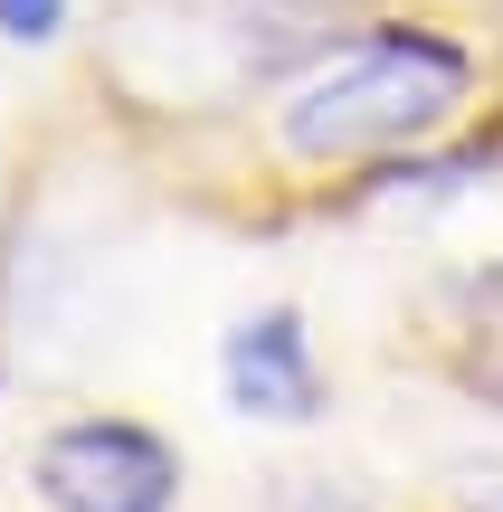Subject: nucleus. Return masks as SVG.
Segmentation results:
<instances>
[{"label": "nucleus", "mask_w": 503, "mask_h": 512, "mask_svg": "<svg viewBox=\"0 0 503 512\" xmlns=\"http://www.w3.org/2000/svg\"><path fill=\"white\" fill-rule=\"evenodd\" d=\"M219 370H228V399H238L247 418H285L295 427V418L323 408V370H314V342H304L295 313H247V323L228 332Z\"/></svg>", "instance_id": "7ed1b4c3"}, {"label": "nucleus", "mask_w": 503, "mask_h": 512, "mask_svg": "<svg viewBox=\"0 0 503 512\" xmlns=\"http://www.w3.org/2000/svg\"><path fill=\"white\" fill-rule=\"evenodd\" d=\"M475 86V57L437 29H371L314 57L295 95H285V152L304 162H352V152L428 143Z\"/></svg>", "instance_id": "f257e3e1"}, {"label": "nucleus", "mask_w": 503, "mask_h": 512, "mask_svg": "<svg viewBox=\"0 0 503 512\" xmlns=\"http://www.w3.org/2000/svg\"><path fill=\"white\" fill-rule=\"evenodd\" d=\"M57 19H67V0H0V38H57Z\"/></svg>", "instance_id": "39448f33"}, {"label": "nucleus", "mask_w": 503, "mask_h": 512, "mask_svg": "<svg viewBox=\"0 0 503 512\" xmlns=\"http://www.w3.org/2000/svg\"><path fill=\"white\" fill-rule=\"evenodd\" d=\"M466 304H475V389L503 408V275L466 285Z\"/></svg>", "instance_id": "20e7f679"}, {"label": "nucleus", "mask_w": 503, "mask_h": 512, "mask_svg": "<svg viewBox=\"0 0 503 512\" xmlns=\"http://www.w3.org/2000/svg\"><path fill=\"white\" fill-rule=\"evenodd\" d=\"M38 494L57 512H171L181 465L133 418H76L38 446Z\"/></svg>", "instance_id": "f03ea898"}, {"label": "nucleus", "mask_w": 503, "mask_h": 512, "mask_svg": "<svg viewBox=\"0 0 503 512\" xmlns=\"http://www.w3.org/2000/svg\"><path fill=\"white\" fill-rule=\"evenodd\" d=\"M456 503L466 512H503V465H466V475H456Z\"/></svg>", "instance_id": "423d86ee"}]
</instances>
